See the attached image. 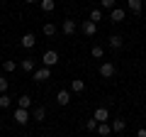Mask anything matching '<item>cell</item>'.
<instances>
[{"label":"cell","mask_w":146,"mask_h":137,"mask_svg":"<svg viewBox=\"0 0 146 137\" xmlns=\"http://www.w3.org/2000/svg\"><path fill=\"white\" fill-rule=\"evenodd\" d=\"M115 64H110V61H105L102 66H100V76H102V79H112V76H115Z\"/></svg>","instance_id":"7a4b0ae2"},{"label":"cell","mask_w":146,"mask_h":137,"mask_svg":"<svg viewBox=\"0 0 146 137\" xmlns=\"http://www.w3.org/2000/svg\"><path fill=\"white\" fill-rule=\"evenodd\" d=\"M22 71H34V59H22Z\"/></svg>","instance_id":"2e32d148"},{"label":"cell","mask_w":146,"mask_h":137,"mask_svg":"<svg viewBox=\"0 0 146 137\" xmlns=\"http://www.w3.org/2000/svg\"><path fill=\"white\" fill-rule=\"evenodd\" d=\"M93 59H102V47H93Z\"/></svg>","instance_id":"484cf974"},{"label":"cell","mask_w":146,"mask_h":137,"mask_svg":"<svg viewBox=\"0 0 146 137\" xmlns=\"http://www.w3.org/2000/svg\"><path fill=\"white\" fill-rule=\"evenodd\" d=\"M124 127H127V122L122 120V118H115V120H112V130L115 132H124Z\"/></svg>","instance_id":"8fae6325"},{"label":"cell","mask_w":146,"mask_h":137,"mask_svg":"<svg viewBox=\"0 0 146 137\" xmlns=\"http://www.w3.org/2000/svg\"><path fill=\"white\" fill-rule=\"evenodd\" d=\"M15 122L17 125H27V122H29V113H27L25 108H17L15 110Z\"/></svg>","instance_id":"3957f363"},{"label":"cell","mask_w":146,"mask_h":137,"mask_svg":"<svg viewBox=\"0 0 146 137\" xmlns=\"http://www.w3.org/2000/svg\"><path fill=\"white\" fill-rule=\"evenodd\" d=\"M32 118H34V120H36V122H42V120H44V118H46V110H44V108H42V105H39V108H34V113H32Z\"/></svg>","instance_id":"4fadbf2b"},{"label":"cell","mask_w":146,"mask_h":137,"mask_svg":"<svg viewBox=\"0 0 146 137\" xmlns=\"http://www.w3.org/2000/svg\"><path fill=\"white\" fill-rule=\"evenodd\" d=\"M46 79H51V68H36L34 71V81H39V83H42V81H46Z\"/></svg>","instance_id":"277c9868"},{"label":"cell","mask_w":146,"mask_h":137,"mask_svg":"<svg viewBox=\"0 0 146 137\" xmlns=\"http://www.w3.org/2000/svg\"><path fill=\"white\" fill-rule=\"evenodd\" d=\"M0 122H3V118H0Z\"/></svg>","instance_id":"f546056e"},{"label":"cell","mask_w":146,"mask_h":137,"mask_svg":"<svg viewBox=\"0 0 146 137\" xmlns=\"http://www.w3.org/2000/svg\"><path fill=\"white\" fill-rule=\"evenodd\" d=\"M73 32H76V22H73V20H63V34L71 37Z\"/></svg>","instance_id":"30bf717a"},{"label":"cell","mask_w":146,"mask_h":137,"mask_svg":"<svg viewBox=\"0 0 146 137\" xmlns=\"http://www.w3.org/2000/svg\"><path fill=\"white\" fill-rule=\"evenodd\" d=\"M115 3H117V0H100V5L107 7V10H115Z\"/></svg>","instance_id":"603a6c76"},{"label":"cell","mask_w":146,"mask_h":137,"mask_svg":"<svg viewBox=\"0 0 146 137\" xmlns=\"http://www.w3.org/2000/svg\"><path fill=\"white\" fill-rule=\"evenodd\" d=\"M12 105V98L7 93H0V108H10Z\"/></svg>","instance_id":"e0dca14e"},{"label":"cell","mask_w":146,"mask_h":137,"mask_svg":"<svg viewBox=\"0 0 146 137\" xmlns=\"http://www.w3.org/2000/svg\"><path fill=\"white\" fill-rule=\"evenodd\" d=\"M56 103L58 105H68V103H71V91H58L56 93Z\"/></svg>","instance_id":"5b68a950"},{"label":"cell","mask_w":146,"mask_h":137,"mask_svg":"<svg viewBox=\"0 0 146 137\" xmlns=\"http://www.w3.org/2000/svg\"><path fill=\"white\" fill-rule=\"evenodd\" d=\"M42 61H44V66H46V68H51V66H56V64H58V54L54 52V49H49V52H44Z\"/></svg>","instance_id":"6da1fadb"},{"label":"cell","mask_w":146,"mask_h":137,"mask_svg":"<svg viewBox=\"0 0 146 137\" xmlns=\"http://www.w3.org/2000/svg\"><path fill=\"white\" fill-rule=\"evenodd\" d=\"M29 105H32V98H29V95H20V100H17V108H25V110H27Z\"/></svg>","instance_id":"9a60e30c"},{"label":"cell","mask_w":146,"mask_h":137,"mask_svg":"<svg viewBox=\"0 0 146 137\" xmlns=\"http://www.w3.org/2000/svg\"><path fill=\"white\" fill-rule=\"evenodd\" d=\"M34 42H36V39H34V34H32V32L22 34V39H20V44H22L25 49H32V47H34Z\"/></svg>","instance_id":"8992f818"},{"label":"cell","mask_w":146,"mask_h":137,"mask_svg":"<svg viewBox=\"0 0 146 137\" xmlns=\"http://www.w3.org/2000/svg\"><path fill=\"white\" fill-rule=\"evenodd\" d=\"M122 44H124V39H122L119 34H112V37H110V47H112V49H119Z\"/></svg>","instance_id":"7c38bea8"},{"label":"cell","mask_w":146,"mask_h":137,"mask_svg":"<svg viewBox=\"0 0 146 137\" xmlns=\"http://www.w3.org/2000/svg\"><path fill=\"white\" fill-rule=\"evenodd\" d=\"M3 68H5L7 74H10V71H15V61H12V59H7V61L3 64Z\"/></svg>","instance_id":"cb8c5ba5"},{"label":"cell","mask_w":146,"mask_h":137,"mask_svg":"<svg viewBox=\"0 0 146 137\" xmlns=\"http://www.w3.org/2000/svg\"><path fill=\"white\" fill-rule=\"evenodd\" d=\"M71 91H73V93H83V91H85L83 79H73V81H71Z\"/></svg>","instance_id":"9c48e42d"},{"label":"cell","mask_w":146,"mask_h":137,"mask_svg":"<svg viewBox=\"0 0 146 137\" xmlns=\"http://www.w3.org/2000/svg\"><path fill=\"white\" fill-rule=\"evenodd\" d=\"M127 5L131 12H141V0H127Z\"/></svg>","instance_id":"ac0fdd59"},{"label":"cell","mask_w":146,"mask_h":137,"mask_svg":"<svg viewBox=\"0 0 146 137\" xmlns=\"http://www.w3.org/2000/svg\"><path fill=\"white\" fill-rule=\"evenodd\" d=\"M44 34H46V37H51V34H56V27H54L51 22H46V25H44Z\"/></svg>","instance_id":"7402d4cb"},{"label":"cell","mask_w":146,"mask_h":137,"mask_svg":"<svg viewBox=\"0 0 146 137\" xmlns=\"http://www.w3.org/2000/svg\"><path fill=\"white\" fill-rule=\"evenodd\" d=\"M136 137H146V127H141V130L136 132Z\"/></svg>","instance_id":"83f0119b"},{"label":"cell","mask_w":146,"mask_h":137,"mask_svg":"<svg viewBox=\"0 0 146 137\" xmlns=\"http://www.w3.org/2000/svg\"><path fill=\"white\" fill-rule=\"evenodd\" d=\"M98 125H100V122L95 120V118H90V120L85 122V127H88V130H98Z\"/></svg>","instance_id":"d4e9b609"},{"label":"cell","mask_w":146,"mask_h":137,"mask_svg":"<svg viewBox=\"0 0 146 137\" xmlns=\"http://www.w3.org/2000/svg\"><path fill=\"white\" fill-rule=\"evenodd\" d=\"M5 91H7V79L0 76V93H5Z\"/></svg>","instance_id":"4316f807"},{"label":"cell","mask_w":146,"mask_h":137,"mask_svg":"<svg viewBox=\"0 0 146 137\" xmlns=\"http://www.w3.org/2000/svg\"><path fill=\"white\" fill-rule=\"evenodd\" d=\"M27 3H36V0H27Z\"/></svg>","instance_id":"f1b7e54d"},{"label":"cell","mask_w":146,"mask_h":137,"mask_svg":"<svg viewBox=\"0 0 146 137\" xmlns=\"http://www.w3.org/2000/svg\"><path fill=\"white\" fill-rule=\"evenodd\" d=\"M110 20H112V22H122V20H124V10L115 7V10H112V15H110Z\"/></svg>","instance_id":"5bb4252c"},{"label":"cell","mask_w":146,"mask_h":137,"mask_svg":"<svg viewBox=\"0 0 146 137\" xmlns=\"http://www.w3.org/2000/svg\"><path fill=\"white\" fill-rule=\"evenodd\" d=\"M90 20L98 25V20H102V10H100V7H93V12H90Z\"/></svg>","instance_id":"d6986e66"},{"label":"cell","mask_w":146,"mask_h":137,"mask_svg":"<svg viewBox=\"0 0 146 137\" xmlns=\"http://www.w3.org/2000/svg\"><path fill=\"white\" fill-rule=\"evenodd\" d=\"M54 7H56V3H54V0H42V10H44V12H51Z\"/></svg>","instance_id":"ffe728a7"},{"label":"cell","mask_w":146,"mask_h":137,"mask_svg":"<svg viewBox=\"0 0 146 137\" xmlns=\"http://www.w3.org/2000/svg\"><path fill=\"white\" fill-rule=\"evenodd\" d=\"M95 32H98V25H95L93 20H85V22H83V34H88V37H93Z\"/></svg>","instance_id":"52a82bcc"},{"label":"cell","mask_w":146,"mask_h":137,"mask_svg":"<svg viewBox=\"0 0 146 137\" xmlns=\"http://www.w3.org/2000/svg\"><path fill=\"white\" fill-rule=\"evenodd\" d=\"M98 132H100V135H110V132H112V127H110L107 122H100V125H98Z\"/></svg>","instance_id":"44dd1931"},{"label":"cell","mask_w":146,"mask_h":137,"mask_svg":"<svg viewBox=\"0 0 146 137\" xmlns=\"http://www.w3.org/2000/svg\"><path fill=\"white\" fill-rule=\"evenodd\" d=\"M93 118L98 122H107V118H110V113H107V108H98V110L93 113Z\"/></svg>","instance_id":"ba28073f"}]
</instances>
